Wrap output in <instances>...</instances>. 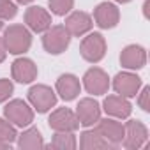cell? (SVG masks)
Segmentation results:
<instances>
[{"label": "cell", "instance_id": "4dcf8cb0", "mask_svg": "<svg viewBox=\"0 0 150 150\" xmlns=\"http://www.w3.org/2000/svg\"><path fill=\"white\" fill-rule=\"evenodd\" d=\"M16 2H20V4H28V2H32V0H16Z\"/></svg>", "mask_w": 150, "mask_h": 150}, {"label": "cell", "instance_id": "44dd1931", "mask_svg": "<svg viewBox=\"0 0 150 150\" xmlns=\"http://www.w3.org/2000/svg\"><path fill=\"white\" fill-rule=\"evenodd\" d=\"M51 146L58 148V150H72V148H76V138H74L72 132L57 131V134L51 139Z\"/></svg>", "mask_w": 150, "mask_h": 150}, {"label": "cell", "instance_id": "8992f818", "mask_svg": "<svg viewBox=\"0 0 150 150\" xmlns=\"http://www.w3.org/2000/svg\"><path fill=\"white\" fill-rule=\"evenodd\" d=\"M28 101L39 113H46L48 110H51L57 104V96L46 85H34L28 90Z\"/></svg>", "mask_w": 150, "mask_h": 150}, {"label": "cell", "instance_id": "ba28073f", "mask_svg": "<svg viewBox=\"0 0 150 150\" xmlns=\"http://www.w3.org/2000/svg\"><path fill=\"white\" fill-rule=\"evenodd\" d=\"M83 83H85L87 92L94 94V96H103L110 88V78H108V74L103 69H99V67H92V69H88L85 72Z\"/></svg>", "mask_w": 150, "mask_h": 150}, {"label": "cell", "instance_id": "ac0fdd59", "mask_svg": "<svg viewBox=\"0 0 150 150\" xmlns=\"http://www.w3.org/2000/svg\"><path fill=\"white\" fill-rule=\"evenodd\" d=\"M131 103L122 96H108L104 99V111L117 118H127L131 115Z\"/></svg>", "mask_w": 150, "mask_h": 150}, {"label": "cell", "instance_id": "7c38bea8", "mask_svg": "<svg viewBox=\"0 0 150 150\" xmlns=\"http://www.w3.org/2000/svg\"><path fill=\"white\" fill-rule=\"evenodd\" d=\"M25 23L34 32H46L51 27V16L46 9H42L39 6H32L25 13Z\"/></svg>", "mask_w": 150, "mask_h": 150}, {"label": "cell", "instance_id": "603a6c76", "mask_svg": "<svg viewBox=\"0 0 150 150\" xmlns=\"http://www.w3.org/2000/svg\"><path fill=\"white\" fill-rule=\"evenodd\" d=\"M16 138H18V134H16L14 125H11V122H7L4 118H0V139L7 141V143H13Z\"/></svg>", "mask_w": 150, "mask_h": 150}, {"label": "cell", "instance_id": "e0dca14e", "mask_svg": "<svg viewBox=\"0 0 150 150\" xmlns=\"http://www.w3.org/2000/svg\"><path fill=\"white\" fill-rule=\"evenodd\" d=\"M37 76V65L30 58H18L13 64V78L20 83H30Z\"/></svg>", "mask_w": 150, "mask_h": 150}, {"label": "cell", "instance_id": "5bb4252c", "mask_svg": "<svg viewBox=\"0 0 150 150\" xmlns=\"http://www.w3.org/2000/svg\"><path fill=\"white\" fill-rule=\"evenodd\" d=\"M120 64L125 69H141L146 64V53L138 44H129L120 53Z\"/></svg>", "mask_w": 150, "mask_h": 150}, {"label": "cell", "instance_id": "cb8c5ba5", "mask_svg": "<svg viewBox=\"0 0 150 150\" xmlns=\"http://www.w3.org/2000/svg\"><path fill=\"white\" fill-rule=\"evenodd\" d=\"M18 13V7L13 0H0V20H11Z\"/></svg>", "mask_w": 150, "mask_h": 150}, {"label": "cell", "instance_id": "ffe728a7", "mask_svg": "<svg viewBox=\"0 0 150 150\" xmlns=\"http://www.w3.org/2000/svg\"><path fill=\"white\" fill-rule=\"evenodd\" d=\"M80 146L81 148H108L110 143L101 136V132L97 129H92V131H85L81 134V141H80Z\"/></svg>", "mask_w": 150, "mask_h": 150}, {"label": "cell", "instance_id": "d6986e66", "mask_svg": "<svg viewBox=\"0 0 150 150\" xmlns=\"http://www.w3.org/2000/svg\"><path fill=\"white\" fill-rule=\"evenodd\" d=\"M18 145H20V148H42L44 139H42V134L37 127H30L20 136Z\"/></svg>", "mask_w": 150, "mask_h": 150}, {"label": "cell", "instance_id": "1f68e13d", "mask_svg": "<svg viewBox=\"0 0 150 150\" xmlns=\"http://www.w3.org/2000/svg\"><path fill=\"white\" fill-rule=\"evenodd\" d=\"M2 27H4V20H0V30H2Z\"/></svg>", "mask_w": 150, "mask_h": 150}, {"label": "cell", "instance_id": "5b68a950", "mask_svg": "<svg viewBox=\"0 0 150 150\" xmlns=\"http://www.w3.org/2000/svg\"><path fill=\"white\" fill-rule=\"evenodd\" d=\"M4 113H6L7 120L13 122V124L18 125V127H27V125H30L32 120H34V111H32V108H30L25 101H21V99L11 101V103L6 106Z\"/></svg>", "mask_w": 150, "mask_h": 150}, {"label": "cell", "instance_id": "30bf717a", "mask_svg": "<svg viewBox=\"0 0 150 150\" xmlns=\"http://www.w3.org/2000/svg\"><path fill=\"white\" fill-rule=\"evenodd\" d=\"M76 117H78V122L85 127H90L94 124L99 122L101 118V106L97 101L90 99V97H85L80 101L78 108H76Z\"/></svg>", "mask_w": 150, "mask_h": 150}, {"label": "cell", "instance_id": "4316f807", "mask_svg": "<svg viewBox=\"0 0 150 150\" xmlns=\"http://www.w3.org/2000/svg\"><path fill=\"white\" fill-rule=\"evenodd\" d=\"M6 53H7V50H6V44H4V41L0 39V62H4V58H6Z\"/></svg>", "mask_w": 150, "mask_h": 150}, {"label": "cell", "instance_id": "277c9868", "mask_svg": "<svg viewBox=\"0 0 150 150\" xmlns=\"http://www.w3.org/2000/svg\"><path fill=\"white\" fill-rule=\"evenodd\" d=\"M148 139V131L145 127L143 122L139 120H129L124 125V139L122 145L129 150H138L145 145V141Z\"/></svg>", "mask_w": 150, "mask_h": 150}, {"label": "cell", "instance_id": "4fadbf2b", "mask_svg": "<svg viewBox=\"0 0 150 150\" xmlns=\"http://www.w3.org/2000/svg\"><path fill=\"white\" fill-rule=\"evenodd\" d=\"M92 16L90 14H87V13H83V11H76V13H72L67 20H65V28H67V32L71 34V35H74V37H81L83 34H87V32H90V28H92Z\"/></svg>", "mask_w": 150, "mask_h": 150}, {"label": "cell", "instance_id": "9a60e30c", "mask_svg": "<svg viewBox=\"0 0 150 150\" xmlns=\"http://www.w3.org/2000/svg\"><path fill=\"white\" fill-rule=\"evenodd\" d=\"M97 124H99V125H97V131L101 132V136H103L110 145H118V143H122V139H124V125H122L120 122H117V120H113V118H104V120L99 118Z\"/></svg>", "mask_w": 150, "mask_h": 150}, {"label": "cell", "instance_id": "6da1fadb", "mask_svg": "<svg viewBox=\"0 0 150 150\" xmlns=\"http://www.w3.org/2000/svg\"><path fill=\"white\" fill-rule=\"evenodd\" d=\"M4 44H6V50L9 53H14V55H20V53H25L30 44H32V35L30 32L23 27V25H11L9 28H6L4 32Z\"/></svg>", "mask_w": 150, "mask_h": 150}, {"label": "cell", "instance_id": "83f0119b", "mask_svg": "<svg viewBox=\"0 0 150 150\" xmlns=\"http://www.w3.org/2000/svg\"><path fill=\"white\" fill-rule=\"evenodd\" d=\"M148 7H150V4H148V0L143 4V13H145V18H148Z\"/></svg>", "mask_w": 150, "mask_h": 150}, {"label": "cell", "instance_id": "52a82bcc", "mask_svg": "<svg viewBox=\"0 0 150 150\" xmlns=\"http://www.w3.org/2000/svg\"><path fill=\"white\" fill-rule=\"evenodd\" d=\"M50 127L53 131H60V132H72L80 127L78 117L74 111H71L69 108H58L50 115Z\"/></svg>", "mask_w": 150, "mask_h": 150}, {"label": "cell", "instance_id": "9c48e42d", "mask_svg": "<svg viewBox=\"0 0 150 150\" xmlns=\"http://www.w3.org/2000/svg\"><path fill=\"white\" fill-rule=\"evenodd\" d=\"M141 87V78L131 72H118L113 80V88L122 97H134Z\"/></svg>", "mask_w": 150, "mask_h": 150}, {"label": "cell", "instance_id": "2e32d148", "mask_svg": "<svg viewBox=\"0 0 150 150\" xmlns=\"http://www.w3.org/2000/svg\"><path fill=\"white\" fill-rule=\"evenodd\" d=\"M80 90H81L80 80L74 76V74H62V76L57 80V92L60 94V97L64 101L76 99Z\"/></svg>", "mask_w": 150, "mask_h": 150}, {"label": "cell", "instance_id": "d4e9b609", "mask_svg": "<svg viewBox=\"0 0 150 150\" xmlns=\"http://www.w3.org/2000/svg\"><path fill=\"white\" fill-rule=\"evenodd\" d=\"M11 94H13V83H11V80L2 78V80H0V103L7 101Z\"/></svg>", "mask_w": 150, "mask_h": 150}, {"label": "cell", "instance_id": "3957f363", "mask_svg": "<svg viewBox=\"0 0 150 150\" xmlns=\"http://www.w3.org/2000/svg\"><path fill=\"white\" fill-rule=\"evenodd\" d=\"M80 53L87 62H92V64L103 60V57L106 55V41H104V37L101 34H96V32L88 34L80 44Z\"/></svg>", "mask_w": 150, "mask_h": 150}, {"label": "cell", "instance_id": "f1b7e54d", "mask_svg": "<svg viewBox=\"0 0 150 150\" xmlns=\"http://www.w3.org/2000/svg\"><path fill=\"white\" fill-rule=\"evenodd\" d=\"M0 148H11V143H7V141H2V139H0Z\"/></svg>", "mask_w": 150, "mask_h": 150}, {"label": "cell", "instance_id": "8fae6325", "mask_svg": "<svg viewBox=\"0 0 150 150\" xmlns=\"http://www.w3.org/2000/svg\"><path fill=\"white\" fill-rule=\"evenodd\" d=\"M94 20L101 28H113L120 21L118 7L110 2H101L94 11Z\"/></svg>", "mask_w": 150, "mask_h": 150}, {"label": "cell", "instance_id": "484cf974", "mask_svg": "<svg viewBox=\"0 0 150 150\" xmlns=\"http://www.w3.org/2000/svg\"><path fill=\"white\" fill-rule=\"evenodd\" d=\"M138 104L143 111H150V87H143V90L138 97Z\"/></svg>", "mask_w": 150, "mask_h": 150}, {"label": "cell", "instance_id": "7a4b0ae2", "mask_svg": "<svg viewBox=\"0 0 150 150\" xmlns=\"http://www.w3.org/2000/svg\"><path fill=\"white\" fill-rule=\"evenodd\" d=\"M69 42H71V34L67 32V28L64 25L50 27L44 32V37H42V46L51 55H58V53L65 51Z\"/></svg>", "mask_w": 150, "mask_h": 150}, {"label": "cell", "instance_id": "7402d4cb", "mask_svg": "<svg viewBox=\"0 0 150 150\" xmlns=\"http://www.w3.org/2000/svg\"><path fill=\"white\" fill-rule=\"evenodd\" d=\"M48 4H50V9L53 14L57 16H65L72 6H74V0H48Z\"/></svg>", "mask_w": 150, "mask_h": 150}, {"label": "cell", "instance_id": "f546056e", "mask_svg": "<svg viewBox=\"0 0 150 150\" xmlns=\"http://www.w3.org/2000/svg\"><path fill=\"white\" fill-rule=\"evenodd\" d=\"M115 2H118V4H127V2H131V0H115Z\"/></svg>", "mask_w": 150, "mask_h": 150}]
</instances>
